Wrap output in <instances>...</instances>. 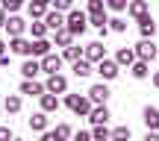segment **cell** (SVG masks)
Masks as SVG:
<instances>
[{"label": "cell", "mask_w": 159, "mask_h": 141, "mask_svg": "<svg viewBox=\"0 0 159 141\" xmlns=\"http://www.w3.org/2000/svg\"><path fill=\"white\" fill-rule=\"evenodd\" d=\"M136 59H139V56H136V50H133V47H121V50L115 53V62H118V65H127V68H130Z\"/></svg>", "instance_id": "cell-13"}, {"label": "cell", "mask_w": 159, "mask_h": 141, "mask_svg": "<svg viewBox=\"0 0 159 141\" xmlns=\"http://www.w3.org/2000/svg\"><path fill=\"white\" fill-rule=\"evenodd\" d=\"M103 6H106V0H89V15H94V12H103Z\"/></svg>", "instance_id": "cell-32"}, {"label": "cell", "mask_w": 159, "mask_h": 141, "mask_svg": "<svg viewBox=\"0 0 159 141\" xmlns=\"http://www.w3.org/2000/svg\"><path fill=\"white\" fill-rule=\"evenodd\" d=\"M21 3H24V0H3V9L6 12H18V9H21Z\"/></svg>", "instance_id": "cell-35"}, {"label": "cell", "mask_w": 159, "mask_h": 141, "mask_svg": "<svg viewBox=\"0 0 159 141\" xmlns=\"http://www.w3.org/2000/svg\"><path fill=\"white\" fill-rule=\"evenodd\" d=\"M85 59H91V62H100V59H106V47H103L100 41H91V44L85 47Z\"/></svg>", "instance_id": "cell-9"}, {"label": "cell", "mask_w": 159, "mask_h": 141, "mask_svg": "<svg viewBox=\"0 0 159 141\" xmlns=\"http://www.w3.org/2000/svg\"><path fill=\"white\" fill-rule=\"evenodd\" d=\"M35 3H44V6H47V3H50V0H35Z\"/></svg>", "instance_id": "cell-41"}, {"label": "cell", "mask_w": 159, "mask_h": 141, "mask_svg": "<svg viewBox=\"0 0 159 141\" xmlns=\"http://www.w3.org/2000/svg\"><path fill=\"white\" fill-rule=\"evenodd\" d=\"M130 71H133V77L136 79H144L150 73V68H148V62H144V59H136V62L130 65Z\"/></svg>", "instance_id": "cell-22"}, {"label": "cell", "mask_w": 159, "mask_h": 141, "mask_svg": "<svg viewBox=\"0 0 159 141\" xmlns=\"http://www.w3.org/2000/svg\"><path fill=\"white\" fill-rule=\"evenodd\" d=\"M50 53V41L47 38H35L33 41V56H47Z\"/></svg>", "instance_id": "cell-24"}, {"label": "cell", "mask_w": 159, "mask_h": 141, "mask_svg": "<svg viewBox=\"0 0 159 141\" xmlns=\"http://www.w3.org/2000/svg\"><path fill=\"white\" fill-rule=\"evenodd\" d=\"M62 68V56H56V53H47V56H41V71L47 73H59Z\"/></svg>", "instance_id": "cell-7"}, {"label": "cell", "mask_w": 159, "mask_h": 141, "mask_svg": "<svg viewBox=\"0 0 159 141\" xmlns=\"http://www.w3.org/2000/svg\"><path fill=\"white\" fill-rule=\"evenodd\" d=\"M47 91H53V94H65V91H68V79H65L62 73H50V79H47Z\"/></svg>", "instance_id": "cell-6"}, {"label": "cell", "mask_w": 159, "mask_h": 141, "mask_svg": "<svg viewBox=\"0 0 159 141\" xmlns=\"http://www.w3.org/2000/svg\"><path fill=\"white\" fill-rule=\"evenodd\" d=\"M71 41H74V33H71L68 27H62V29H56V44H59V47H68Z\"/></svg>", "instance_id": "cell-25"}, {"label": "cell", "mask_w": 159, "mask_h": 141, "mask_svg": "<svg viewBox=\"0 0 159 141\" xmlns=\"http://www.w3.org/2000/svg\"><path fill=\"white\" fill-rule=\"evenodd\" d=\"M153 85H156V88H159V71L153 73Z\"/></svg>", "instance_id": "cell-40"}, {"label": "cell", "mask_w": 159, "mask_h": 141, "mask_svg": "<svg viewBox=\"0 0 159 141\" xmlns=\"http://www.w3.org/2000/svg\"><path fill=\"white\" fill-rule=\"evenodd\" d=\"M6 50H9V47H6V41H0V56H3Z\"/></svg>", "instance_id": "cell-39"}, {"label": "cell", "mask_w": 159, "mask_h": 141, "mask_svg": "<svg viewBox=\"0 0 159 141\" xmlns=\"http://www.w3.org/2000/svg\"><path fill=\"white\" fill-rule=\"evenodd\" d=\"M53 6H56L59 12H71V6H74V0H53Z\"/></svg>", "instance_id": "cell-33"}, {"label": "cell", "mask_w": 159, "mask_h": 141, "mask_svg": "<svg viewBox=\"0 0 159 141\" xmlns=\"http://www.w3.org/2000/svg\"><path fill=\"white\" fill-rule=\"evenodd\" d=\"M89 97H91V103H106L109 100V88H106V85H91V88H89Z\"/></svg>", "instance_id": "cell-16"}, {"label": "cell", "mask_w": 159, "mask_h": 141, "mask_svg": "<svg viewBox=\"0 0 159 141\" xmlns=\"http://www.w3.org/2000/svg\"><path fill=\"white\" fill-rule=\"evenodd\" d=\"M0 27H6V9L0 6Z\"/></svg>", "instance_id": "cell-38"}, {"label": "cell", "mask_w": 159, "mask_h": 141, "mask_svg": "<svg viewBox=\"0 0 159 141\" xmlns=\"http://www.w3.org/2000/svg\"><path fill=\"white\" fill-rule=\"evenodd\" d=\"M85 21H89V18H85L80 9H71L68 15H65V27H68L74 35H83V33H85V27H89Z\"/></svg>", "instance_id": "cell-1"}, {"label": "cell", "mask_w": 159, "mask_h": 141, "mask_svg": "<svg viewBox=\"0 0 159 141\" xmlns=\"http://www.w3.org/2000/svg\"><path fill=\"white\" fill-rule=\"evenodd\" d=\"M30 27H33V38H44V33L50 29L47 24H39V18H33V24H30Z\"/></svg>", "instance_id": "cell-27"}, {"label": "cell", "mask_w": 159, "mask_h": 141, "mask_svg": "<svg viewBox=\"0 0 159 141\" xmlns=\"http://www.w3.org/2000/svg\"><path fill=\"white\" fill-rule=\"evenodd\" d=\"M44 24L53 29V33H56V29H62V27H65V15H62L59 9H53V12H47V15H44Z\"/></svg>", "instance_id": "cell-11"}, {"label": "cell", "mask_w": 159, "mask_h": 141, "mask_svg": "<svg viewBox=\"0 0 159 141\" xmlns=\"http://www.w3.org/2000/svg\"><path fill=\"white\" fill-rule=\"evenodd\" d=\"M139 29H142V38H153V33H156V21H153L150 15L139 18Z\"/></svg>", "instance_id": "cell-14"}, {"label": "cell", "mask_w": 159, "mask_h": 141, "mask_svg": "<svg viewBox=\"0 0 159 141\" xmlns=\"http://www.w3.org/2000/svg\"><path fill=\"white\" fill-rule=\"evenodd\" d=\"M21 73L27 79H35V73H41V62H35V59H27L24 62V68H21Z\"/></svg>", "instance_id": "cell-21"}, {"label": "cell", "mask_w": 159, "mask_h": 141, "mask_svg": "<svg viewBox=\"0 0 159 141\" xmlns=\"http://www.w3.org/2000/svg\"><path fill=\"white\" fill-rule=\"evenodd\" d=\"M9 47H12V53H21V56H33V41L21 38V35H12Z\"/></svg>", "instance_id": "cell-5"}, {"label": "cell", "mask_w": 159, "mask_h": 141, "mask_svg": "<svg viewBox=\"0 0 159 141\" xmlns=\"http://www.w3.org/2000/svg\"><path fill=\"white\" fill-rule=\"evenodd\" d=\"M74 73H77V77L80 79H83V77H89V73H91V59H77V62H74Z\"/></svg>", "instance_id": "cell-23"}, {"label": "cell", "mask_w": 159, "mask_h": 141, "mask_svg": "<svg viewBox=\"0 0 159 141\" xmlns=\"http://www.w3.org/2000/svg\"><path fill=\"white\" fill-rule=\"evenodd\" d=\"M106 6H109V9H115V12H121V9H127L130 3H127V0H106Z\"/></svg>", "instance_id": "cell-34"}, {"label": "cell", "mask_w": 159, "mask_h": 141, "mask_svg": "<svg viewBox=\"0 0 159 141\" xmlns=\"http://www.w3.org/2000/svg\"><path fill=\"white\" fill-rule=\"evenodd\" d=\"M6 138H12V130H6V126H0V141H6Z\"/></svg>", "instance_id": "cell-37"}, {"label": "cell", "mask_w": 159, "mask_h": 141, "mask_svg": "<svg viewBox=\"0 0 159 141\" xmlns=\"http://www.w3.org/2000/svg\"><path fill=\"white\" fill-rule=\"evenodd\" d=\"M6 112H12V115L21 112V97H18V94H9V97H6Z\"/></svg>", "instance_id": "cell-26"}, {"label": "cell", "mask_w": 159, "mask_h": 141, "mask_svg": "<svg viewBox=\"0 0 159 141\" xmlns=\"http://www.w3.org/2000/svg\"><path fill=\"white\" fill-rule=\"evenodd\" d=\"M118 68H121V65L112 62V59H100V62H97V73H100L103 79H115V77L121 73Z\"/></svg>", "instance_id": "cell-4"}, {"label": "cell", "mask_w": 159, "mask_h": 141, "mask_svg": "<svg viewBox=\"0 0 159 141\" xmlns=\"http://www.w3.org/2000/svg\"><path fill=\"white\" fill-rule=\"evenodd\" d=\"M89 121H91V124H106V121H109V109H106V103H97V106L89 112Z\"/></svg>", "instance_id": "cell-10"}, {"label": "cell", "mask_w": 159, "mask_h": 141, "mask_svg": "<svg viewBox=\"0 0 159 141\" xmlns=\"http://www.w3.org/2000/svg\"><path fill=\"white\" fill-rule=\"evenodd\" d=\"M136 56H139V59H144V62H150V59H156V56H159V47H156L150 38H142V41L136 44Z\"/></svg>", "instance_id": "cell-3"}, {"label": "cell", "mask_w": 159, "mask_h": 141, "mask_svg": "<svg viewBox=\"0 0 159 141\" xmlns=\"http://www.w3.org/2000/svg\"><path fill=\"white\" fill-rule=\"evenodd\" d=\"M109 29H112V33H124L127 21H124V18H112V21H109Z\"/></svg>", "instance_id": "cell-29"}, {"label": "cell", "mask_w": 159, "mask_h": 141, "mask_svg": "<svg viewBox=\"0 0 159 141\" xmlns=\"http://www.w3.org/2000/svg\"><path fill=\"white\" fill-rule=\"evenodd\" d=\"M44 15H47V6L33 0V3H30V18H44Z\"/></svg>", "instance_id": "cell-28"}, {"label": "cell", "mask_w": 159, "mask_h": 141, "mask_svg": "<svg viewBox=\"0 0 159 141\" xmlns=\"http://www.w3.org/2000/svg\"><path fill=\"white\" fill-rule=\"evenodd\" d=\"M65 106H68L74 115H89V112H91V97H83V94H68V97H65Z\"/></svg>", "instance_id": "cell-2"}, {"label": "cell", "mask_w": 159, "mask_h": 141, "mask_svg": "<svg viewBox=\"0 0 159 141\" xmlns=\"http://www.w3.org/2000/svg\"><path fill=\"white\" fill-rule=\"evenodd\" d=\"M130 126H118V130H112V138H130Z\"/></svg>", "instance_id": "cell-36"}, {"label": "cell", "mask_w": 159, "mask_h": 141, "mask_svg": "<svg viewBox=\"0 0 159 141\" xmlns=\"http://www.w3.org/2000/svg\"><path fill=\"white\" fill-rule=\"evenodd\" d=\"M30 130H35V132H44L47 130V112H44V109L35 112L33 118H30Z\"/></svg>", "instance_id": "cell-17"}, {"label": "cell", "mask_w": 159, "mask_h": 141, "mask_svg": "<svg viewBox=\"0 0 159 141\" xmlns=\"http://www.w3.org/2000/svg\"><path fill=\"white\" fill-rule=\"evenodd\" d=\"M127 12H130L136 21H139V18H144V15H148V0H133V3L127 6Z\"/></svg>", "instance_id": "cell-18"}, {"label": "cell", "mask_w": 159, "mask_h": 141, "mask_svg": "<svg viewBox=\"0 0 159 141\" xmlns=\"http://www.w3.org/2000/svg\"><path fill=\"white\" fill-rule=\"evenodd\" d=\"M56 138H71V126H68V124H62V126H56L53 132H47V130H44V141H56Z\"/></svg>", "instance_id": "cell-20"}, {"label": "cell", "mask_w": 159, "mask_h": 141, "mask_svg": "<svg viewBox=\"0 0 159 141\" xmlns=\"http://www.w3.org/2000/svg\"><path fill=\"white\" fill-rule=\"evenodd\" d=\"M80 53H83V50H80V47H74V44H68V47H65V59H68V62H77V59H80Z\"/></svg>", "instance_id": "cell-30"}, {"label": "cell", "mask_w": 159, "mask_h": 141, "mask_svg": "<svg viewBox=\"0 0 159 141\" xmlns=\"http://www.w3.org/2000/svg\"><path fill=\"white\" fill-rule=\"evenodd\" d=\"M44 91H47V85L35 82V79H24V82H21V94H30V97H41Z\"/></svg>", "instance_id": "cell-8"}, {"label": "cell", "mask_w": 159, "mask_h": 141, "mask_svg": "<svg viewBox=\"0 0 159 141\" xmlns=\"http://www.w3.org/2000/svg\"><path fill=\"white\" fill-rule=\"evenodd\" d=\"M24 29H27V24H24L18 15L6 18V33H9V35H24Z\"/></svg>", "instance_id": "cell-15"}, {"label": "cell", "mask_w": 159, "mask_h": 141, "mask_svg": "<svg viewBox=\"0 0 159 141\" xmlns=\"http://www.w3.org/2000/svg\"><path fill=\"white\" fill-rule=\"evenodd\" d=\"M142 118H144V124H148V130H159V109L156 106H144Z\"/></svg>", "instance_id": "cell-12"}, {"label": "cell", "mask_w": 159, "mask_h": 141, "mask_svg": "<svg viewBox=\"0 0 159 141\" xmlns=\"http://www.w3.org/2000/svg\"><path fill=\"white\" fill-rule=\"evenodd\" d=\"M41 109H44V112H56L59 109V97L53 94V91H44V94H41Z\"/></svg>", "instance_id": "cell-19"}, {"label": "cell", "mask_w": 159, "mask_h": 141, "mask_svg": "<svg viewBox=\"0 0 159 141\" xmlns=\"http://www.w3.org/2000/svg\"><path fill=\"white\" fill-rule=\"evenodd\" d=\"M91 135L103 141V138H112V132H109V130H106V126H103V124H94V132H91Z\"/></svg>", "instance_id": "cell-31"}]
</instances>
